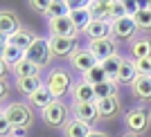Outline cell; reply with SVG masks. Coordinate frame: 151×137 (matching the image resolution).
Masks as SVG:
<instances>
[{"label": "cell", "instance_id": "obj_14", "mask_svg": "<svg viewBox=\"0 0 151 137\" xmlns=\"http://www.w3.org/2000/svg\"><path fill=\"white\" fill-rule=\"evenodd\" d=\"M72 112H75V119L86 121V124H93L95 119L99 117L97 103H72Z\"/></svg>", "mask_w": 151, "mask_h": 137}, {"label": "cell", "instance_id": "obj_7", "mask_svg": "<svg viewBox=\"0 0 151 137\" xmlns=\"http://www.w3.org/2000/svg\"><path fill=\"white\" fill-rule=\"evenodd\" d=\"M88 50L95 54V59L99 63H104L106 59L117 54V43L115 38H101V41H90L88 43Z\"/></svg>", "mask_w": 151, "mask_h": 137}, {"label": "cell", "instance_id": "obj_12", "mask_svg": "<svg viewBox=\"0 0 151 137\" xmlns=\"http://www.w3.org/2000/svg\"><path fill=\"white\" fill-rule=\"evenodd\" d=\"M90 41H101V38H113V23L111 20H93L86 31H83Z\"/></svg>", "mask_w": 151, "mask_h": 137}, {"label": "cell", "instance_id": "obj_30", "mask_svg": "<svg viewBox=\"0 0 151 137\" xmlns=\"http://www.w3.org/2000/svg\"><path fill=\"white\" fill-rule=\"evenodd\" d=\"M83 79L90 83V86H99V83H104V81H108V76H106V72H104V68H101V63L97 65V68H93L88 72V74H83Z\"/></svg>", "mask_w": 151, "mask_h": 137}, {"label": "cell", "instance_id": "obj_36", "mask_svg": "<svg viewBox=\"0 0 151 137\" xmlns=\"http://www.w3.org/2000/svg\"><path fill=\"white\" fill-rule=\"evenodd\" d=\"M32 9H41V11L47 14V7H50V0H29Z\"/></svg>", "mask_w": 151, "mask_h": 137}, {"label": "cell", "instance_id": "obj_40", "mask_svg": "<svg viewBox=\"0 0 151 137\" xmlns=\"http://www.w3.org/2000/svg\"><path fill=\"white\" fill-rule=\"evenodd\" d=\"M147 9H149V11H151V2H147Z\"/></svg>", "mask_w": 151, "mask_h": 137}, {"label": "cell", "instance_id": "obj_5", "mask_svg": "<svg viewBox=\"0 0 151 137\" xmlns=\"http://www.w3.org/2000/svg\"><path fill=\"white\" fill-rule=\"evenodd\" d=\"M124 121H126V126H129V133L140 135V133H145L147 126H149V110H145V108H131V110L126 112Z\"/></svg>", "mask_w": 151, "mask_h": 137}, {"label": "cell", "instance_id": "obj_27", "mask_svg": "<svg viewBox=\"0 0 151 137\" xmlns=\"http://www.w3.org/2000/svg\"><path fill=\"white\" fill-rule=\"evenodd\" d=\"M122 61H124V59H122L120 54H115V56H111V59H106V61L101 63V68H104V72H106L108 81H117V72H120Z\"/></svg>", "mask_w": 151, "mask_h": 137}, {"label": "cell", "instance_id": "obj_3", "mask_svg": "<svg viewBox=\"0 0 151 137\" xmlns=\"http://www.w3.org/2000/svg\"><path fill=\"white\" fill-rule=\"evenodd\" d=\"M52 47H50V38H38L32 43V47L25 52V59L29 63H34V65H38V68H43V65H47L52 59Z\"/></svg>", "mask_w": 151, "mask_h": 137}, {"label": "cell", "instance_id": "obj_37", "mask_svg": "<svg viewBox=\"0 0 151 137\" xmlns=\"http://www.w3.org/2000/svg\"><path fill=\"white\" fill-rule=\"evenodd\" d=\"M88 137H108V135H106V133H99V131H93Z\"/></svg>", "mask_w": 151, "mask_h": 137}, {"label": "cell", "instance_id": "obj_23", "mask_svg": "<svg viewBox=\"0 0 151 137\" xmlns=\"http://www.w3.org/2000/svg\"><path fill=\"white\" fill-rule=\"evenodd\" d=\"M133 94L142 101L151 99V76H138L133 81Z\"/></svg>", "mask_w": 151, "mask_h": 137}, {"label": "cell", "instance_id": "obj_25", "mask_svg": "<svg viewBox=\"0 0 151 137\" xmlns=\"http://www.w3.org/2000/svg\"><path fill=\"white\" fill-rule=\"evenodd\" d=\"M16 86H18V90H20L23 94L32 97L36 90H41V88H43V83H41V76H27V79H18V81H16Z\"/></svg>", "mask_w": 151, "mask_h": 137}, {"label": "cell", "instance_id": "obj_8", "mask_svg": "<svg viewBox=\"0 0 151 137\" xmlns=\"http://www.w3.org/2000/svg\"><path fill=\"white\" fill-rule=\"evenodd\" d=\"M50 31H52V36H59V38H77V34H79V29L70 20V16L50 18Z\"/></svg>", "mask_w": 151, "mask_h": 137}, {"label": "cell", "instance_id": "obj_33", "mask_svg": "<svg viewBox=\"0 0 151 137\" xmlns=\"http://www.w3.org/2000/svg\"><path fill=\"white\" fill-rule=\"evenodd\" d=\"M124 16H129V14H126V5L124 2H113V16H111V20L124 18Z\"/></svg>", "mask_w": 151, "mask_h": 137}, {"label": "cell", "instance_id": "obj_19", "mask_svg": "<svg viewBox=\"0 0 151 137\" xmlns=\"http://www.w3.org/2000/svg\"><path fill=\"white\" fill-rule=\"evenodd\" d=\"M131 56H133V61L151 59V41L149 38H133L131 41Z\"/></svg>", "mask_w": 151, "mask_h": 137}, {"label": "cell", "instance_id": "obj_31", "mask_svg": "<svg viewBox=\"0 0 151 137\" xmlns=\"http://www.w3.org/2000/svg\"><path fill=\"white\" fill-rule=\"evenodd\" d=\"M135 25H138V29H142V31H151V11L147 9V5L135 14Z\"/></svg>", "mask_w": 151, "mask_h": 137}, {"label": "cell", "instance_id": "obj_15", "mask_svg": "<svg viewBox=\"0 0 151 137\" xmlns=\"http://www.w3.org/2000/svg\"><path fill=\"white\" fill-rule=\"evenodd\" d=\"M25 59V52L18 50V47H14L9 43H2V74L7 72V65H18L20 61Z\"/></svg>", "mask_w": 151, "mask_h": 137}, {"label": "cell", "instance_id": "obj_28", "mask_svg": "<svg viewBox=\"0 0 151 137\" xmlns=\"http://www.w3.org/2000/svg\"><path fill=\"white\" fill-rule=\"evenodd\" d=\"M95 97H97V101L117 97V81H104L99 86H95Z\"/></svg>", "mask_w": 151, "mask_h": 137}, {"label": "cell", "instance_id": "obj_10", "mask_svg": "<svg viewBox=\"0 0 151 137\" xmlns=\"http://www.w3.org/2000/svg\"><path fill=\"white\" fill-rule=\"evenodd\" d=\"M72 5V11H70V20L75 23V27L79 31H86V27L93 23V14L88 9V2L81 5V2H70Z\"/></svg>", "mask_w": 151, "mask_h": 137}, {"label": "cell", "instance_id": "obj_9", "mask_svg": "<svg viewBox=\"0 0 151 137\" xmlns=\"http://www.w3.org/2000/svg\"><path fill=\"white\" fill-rule=\"evenodd\" d=\"M70 94H72L75 103H97V97H95V86H90L86 79L77 81L75 86H72V90H70Z\"/></svg>", "mask_w": 151, "mask_h": 137}, {"label": "cell", "instance_id": "obj_18", "mask_svg": "<svg viewBox=\"0 0 151 137\" xmlns=\"http://www.w3.org/2000/svg\"><path fill=\"white\" fill-rule=\"evenodd\" d=\"M34 41H36V36H34L32 31H27V29H20L18 34H14V36L5 38V43L14 45V47H18V50H23V52H27V50H29Z\"/></svg>", "mask_w": 151, "mask_h": 137}, {"label": "cell", "instance_id": "obj_38", "mask_svg": "<svg viewBox=\"0 0 151 137\" xmlns=\"http://www.w3.org/2000/svg\"><path fill=\"white\" fill-rule=\"evenodd\" d=\"M2 99H7V83L2 81Z\"/></svg>", "mask_w": 151, "mask_h": 137}, {"label": "cell", "instance_id": "obj_34", "mask_svg": "<svg viewBox=\"0 0 151 137\" xmlns=\"http://www.w3.org/2000/svg\"><path fill=\"white\" fill-rule=\"evenodd\" d=\"M14 131H16V128H14L5 117L0 119V137H14Z\"/></svg>", "mask_w": 151, "mask_h": 137}, {"label": "cell", "instance_id": "obj_11", "mask_svg": "<svg viewBox=\"0 0 151 137\" xmlns=\"http://www.w3.org/2000/svg\"><path fill=\"white\" fill-rule=\"evenodd\" d=\"M113 23V36L120 38V41H129L133 38L138 25H135V18L133 16H124V18H117V20H111Z\"/></svg>", "mask_w": 151, "mask_h": 137}, {"label": "cell", "instance_id": "obj_39", "mask_svg": "<svg viewBox=\"0 0 151 137\" xmlns=\"http://www.w3.org/2000/svg\"><path fill=\"white\" fill-rule=\"evenodd\" d=\"M124 137H140V135H135V133H126Z\"/></svg>", "mask_w": 151, "mask_h": 137}, {"label": "cell", "instance_id": "obj_32", "mask_svg": "<svg viewBox=\"0 0 151 137\" xmlns=\"http://www.w3.org/2000/svg\"><path fill=\"white\" fill-rule=\"evenodd\" d=\"M135 70H138V76H151V59L135 61Z\"/></svg>", "mask_w": 151, "mask_h": 137}, {"label": "cell", "instance_id": "obj_4", "mask_svg": "<svg viewBox=\"0 0 151 137\" xmlns=\"http://www.w3.org/2000/svg\"><path fill=\"white\" fill-rule=\"evenodd\" d=\"M70 65H72L75 70H79L81 74H88L93 68H97V65H99V61L95 59V54L88 50V47H83V50L79 47L75 54L70 56Z\"/></svg>", "mask_w": 151, "mask_h": 137}, {"label": "cell", "instance_id": "obj_26", "mask_svg": "<svg viewBox=\"0 0 151 137\" xmlns=\"http://www.w3.org/2000/svg\"><path fill=\"white\" fill-rule=\"evenodd\" d=\"M38 70H41L38 65L23 59L18 65H14V74H16V79H27V76H38Z\"/></svg>", "mask_w": 151, "mask_h": 137}, {"label": "cell", "instance_id": "obj_13", "mask_svg": "<svg viewBox=\"0 0 151 137\" xmlns=\"http://www.w3.org/2000/svg\"><path fill=\"white\" fill-rule=\"evenodd\" d=\"M50 47L54 56H72L79 50L77 38H59V36H50Z\"/></svg>", "mask_w": 151, "mask_h": 137}, {"label": "cell", "instance_id": "obj_21", "mask_svg": "<svg viewBox=\"0 0 151 137\" xmlns=\"http://www.w3.org/2000/svg\"><path fill=\"white\" fill-rule=\"evenodd\" d=\"M54 101H57V99L52 97V92L47 90V86H43L41 90H36V92L29 97V103H32L34 108H41V110H45L47 106H52Z\"/></svg>", "mask_w": 151, "mask_h": 137}, {"label": "cell", "instance_id": "obj_35", "mask_svg": "<svg viewBox=\"0 0 151 137\" xmlns=\"http://www.w3.org/2000/svg\"><path fill=\"white\" fill-rule=\"evenodd\" d=\"M124 5H126V14L133 16V18H135V14L145 7V5H140V2H135V0H124Z\"/></svg>", "mask_w": 151, "mask_h": 137}, {"label": "cell", "instance_id": "obj_20", "mask_svg": "<svg viewBox=\"0 0 151 137\" xmlns=\"http://www.w3.org/2000/svg\"><path fill=\"white\" fill-rule=\"evenodd\" d=\"M63 133H65V137H88L93 131H90V124H86V121L70 119L68 124L63 126Z\"/></svg>", "mask_w": 151, "mask_h": 137}, {"label": "cell", "instance_id": "obj_22", "mask_svg": "<svg viewBox=\"0 0 151 137\" xmlns=\"http://www.w3.org/2000/svg\"><path fill=\"white\" fill-rule=\"evenodd\" d=\"M138 79V70H135V61H129L124 59L120 65V72H117V81L120 83H133Z\"/></svg>", "mask_w": 151, "mask_h": 137}, {"label": "cell", "instance_id": "obj_6", "mask_svg": "<svg viewBox=\"0 0 151 137\" xmlns=\"http://www.w3.org/2000/svg\"><path fill=\"white\" fill-rule=\"evenodd\" d=\"M43 115V121L47 126H65L70 121L68 119V108L63 106L61 101H54L52 106H47L45 110H41Z\"/></svg>", "mask_w": 151, "mask_h": 137}, {"label": "cell", "instance_id": "obj_29", "mask_svg": "<svg viewBox=\"0 0 151 137\" xmlns=\"http://www.w3.org/2000/svg\"><path fill=\"white\" fill-rule=\"evenodd\" d=\"M120 108V101L117 97H111V99H101L97 101V110H99V117H113Z\"/></svg>", "mask_w": 151, "mask_h": 137}, {"label": "cell", "instance_id": "obj_2", "mask_svg": "<svg viewBox=\"0 0 151 137\" xmlns=\"http://www.w3.org/2000/svg\"><path fill=\"white\" fill-rule=\"evenodd\" d=\"M2 117L14 128H27L32 124V108L27 103H9L2 108Z\"/></svg>", "mask_w": 151, "mask_h": 137}, {"label": "cell", "instance_id": "obj_17", "mask_svg": "<svg viewBox=\"0 0 151 137\" xmlns=\"http://www.w3.org/2000/svg\"><path fill=\"white\" fill-rule=\"evenodd\" d=\"M20 31V25H18V18L14 16L12 11H2L0 14V34H2V38H9L14 36V34H18Z\"/></svg>", "mask_w": 151, "mask_h": 137}, {"label": "cell", "instance_id": "obj_1", "mask_svg": "<svg viewBox=\"0 0 151 137\" xmlns=\"http://www.w3.org/2000/svg\"><path fill=\"white\" fill-rule=\"evenodd\" d=\"M45 86H47V90L52 92V97L59 101V99H63V97L72 90V86H75V83L70 81V74L65 72V70H52L50 74H47Z\"/></svg>", "mask_w": 151, "mask_h": 137}, {"label": "cell", "instance_id": "obj_16", "mask_svg": "<svg viewBox=\"0 0 151 137\" xmlns=\"http://www.w3.org/2000/svg\"><path fill=\"white\" fill-rule=\"evenodd\" d=\"M88 9L93 14V20H111L113 16V2L108 0H93L88 2Z\"/></svg>", "mask_w": 151, "mask_h": 137}, {"label": "cell", "instance_id": "obj_24", "mask_svg": "<svg viewBox=\"0 0 151 137\" xmlns=\"http://www.w3.org/2000/svg\"><path fill=\"white\" fill-rule=\"evenodd\" d=\"M72 11V5L65 2V0H50V7H47V16L50 18H63V16H70Z\"/></svg>", "mask_w": 151, "mask_h": 137}]
</instances>
